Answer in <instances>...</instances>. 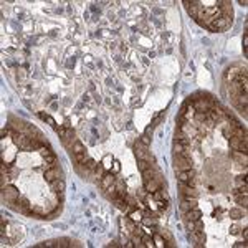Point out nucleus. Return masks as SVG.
I'll return each instance as SVG.
<instances>
[{"label":"nucleus","mask_w":248,"mask_h":248,"mask_svg":"<svg viewBox=\"0 0 248 248\" xmlns=\"http://www.w3.org/2000/svg\"><path fill=\"white\" fill-rule=\"evenodd\" d=\"M12 141H13L15 146H18L22 149V151H32V149H35V147H33L32 137H28L25 134H18V132H15V134H12Z\"/></svg>","instance_id":"obj_1"},{"label":"nucleus","mask_w":248,"mask_h":248,"mask_svg":"<svg viewBox=\"0 0 248 248\" xmlns=\"http://www.w3.org/2000/svg\"><path fill=\"white\" fill-rule=\"evenodd\" d=\"M232 25V18H225V17H218V18H215L213 22H210L209 27L210 30L213 32H222V30H227V28Z\"/></svg>","instance_id":"obj_2"},{"label":"nucleus","mask_w":248,"mask_h":248,"mask_svg":"<svg viewBox=\"0 0 248 248\" xmlns=\"http://www.w3.org/2000/svg\"><path fill=\"white\" fill-rule=\"evenodd\" d=\"M174 167L175 170H189L192 169V159L185 157V155L174 154Z\"/></svg>","instance_id":"obj_3"},{"label":"nucleus","mask_w":248,"mask_h":248,"mask_svg":"<svg viewBox=\"0 0 248 248\" xmlns=\"http://www.w3.org/2000/svg\"><path fill=\"white\" fill-rule=\"evenodd\" d=\"M2 194H3V199L8 202V204H13V202H17L20 199V194L18 190H17L13 185H7L2 189Z\"/></svg>","instance_id":"obj_4"},{"label":"nucleus","mask_w":248,"mask_h":248,"mask_svg":"<svg viewBox=\"0 0 248 248\" xmlns=\"http://www.w3.org/2000/svg\"><path fill=\"white\" fill-rule=\"evenodd\" d=\"M177 175H179V180L182 184H187V185H192L195 184V172L192 169L189 170H177Z\"/></svg>","instance_id":"obj_5"},{"label":"nucleus","mask_w":248,"mask_h":248,"mask_svg":"<svg viewBox=\"0 0 248 248\" xmlns=\"http://www.w3.org/2000/svg\"><path fill=\"white\" fill-rule=\"evenodd\" d=\"M134 149H136V155H137V159H139V160H147V162H151V155L147 154V146H146V144H142L141 141H137Z\"/></svg>","instance_id":"obj_6"},{"label":"nucleus","mask_w":248,"mask_h":248,"mask_svg":"<svg viewBox=\"0 0 248 248\" xmlns=\"http://www.w3.org/2000/svg\"><path fill=\"white\" fill-rule=\"evenodd\" d=\"M160 184H162V179H160V175H155L154 179H151V180L144 182V185H146V190L149 194H154L155 190H159Z\"/></svg>","instance_id":"obj_7"},{"label":"nucleus","mask_w":248,"mask_h":248,"mask_svg":"<svg viewBox=\"0 0 248 248\" xmlns=\"http://www.w3.org/2000/svg\"><path fill=\"white\" fill-rule=\"evenodd\" d=\"M180 194L184 199H197V190H195L192 185H187V184L180 182Z\"/></svg>","instance_id":"obj_8"},{"label":"nucleus","mask_w":248,"mask_h":248,"mask_svg":"<svg viewBox=\"0 0 248 248\" xmlns=\"http://www.w3.org/2000/svg\"><path fill=\"white\" fill-rule=\"evenodd\" d=\"M187 7V12L192 18H197L199 12H200V2H184Z\"/></svg>","instance_id":"obj_9"},{"label":"nucleus","mask_w":248,"mask_h":248,"mask_svg":"<svg viewBox=\"0 0 248 248\" xmlns=\"http://www.w3.org/2000/svg\"><path fill=\"white\" fill-rule=\"evenodd\" d=\"M45 179H47V182H55L58 180V179H61V174L58 170V167H51V169H48L47 172H45Z\"/></svg>","instance_id":"obj_10"},{"label":"nucleus","mask_w":248,"mask_h":248,"mask_svg":"<svg viewBox=\"0 0 248 248\" xmlns=\"http://www.w3.org/2000/svg\"><path fill=\"white\" fill-rule=\"evenodd\" d=\"M200 217H202V212L199 209H192V210L184 212V218H185V222H195V220H199Z\"/></svg>","instance_id":"obj_11"},{"label":"nucleus","mask_w":248,"mask_h":248,"mask_svg":"<svg viewBox=\"0 0 248 248\" xmlns=\"http://www.w3.org/2000/svg\"><path fill=\"white\" fill-rule=\"evenodd\" d=\"M240 71L241 70H238V68L236 66H233V68H228L227 71H225V79H227V81H235L236 78H238V74H240Z\"/></svg>","instance_id":"obj_12"},{"label":"nucleus","mask_w":248,"mask_h":248,"mask_svg":"<svg viewBox=\"0 0 248 248\" xmlns=\"http://www.w3.org/2000/svg\"><path fill=\"white\" fill-rule=\"evenodd\" d=\"M192 209H197V200L195 199H184V202L180 204V210L187 212V210H192Z\"/></svg>","instance_id":"obj_13"},{"label":"nucleus","mask_w":248,"mask_h":248,"mask_svg":"<svg viewBox=\"0 0 248 248\" xmlns=\"http://www.w3.org/2000/svg\"><path fill=\"white\" fill-rule=\"evenodd\" d=\"M114 180H116V177H114V174H104L101 177V187L103 189H108V187H111L113 184H114Z\"/></svg>","instance_id":"obj_14"},{"label":"nucleus","mask_w":248,"mask_h":248,"mask_svg":"<svg viewBox=\"0 0 248 248\" xmlns=\"http://www.w3.org/2000/svg\"><path fill=\"white\" fill-rule=\"evenodd\" d=\"M65 182H63V179H58V180H55V182H51V190L53 192H56V194H63L65 192Z\"/></svg>","instance_id":"obj_15"},{"label":"nucleus","mask_w":248,"mask_h":248,"mask_svg":"<svg viewBox=\"0 0 248 248\" xmlns=\"http://www.w3.org/2000/svg\"><path fill=\"white\" fill-rule=\"evenodd\" d=\"M174 154H179V155H185V157H189V154L185 152V147H184V144L174 141Z\"/></svg>","instance_id":"obj_16"},{"label":"nucleus","mask_w":248,"mask_h":248,"mask_svg":"<svg viewBox=\"0 0 248 248\" xmlns=\"http://www.w3.org/2000/svg\"><path fill=\"white\" fill-rule=\"evenodd\" d=\"M154 177H155V172L152 170V167H149L147 170H144V172H142V179H144V182L151 180V179H154Z\"/></svg>","instance_id":"obj_17"},{"label":"nucleus","mask_w":248,"mask_h":248,"mask_svg":"<svg viewBox=\"0 0 248 248\" xmlns=\"http://www.w3.org/2000/svg\"><path fill=\"white\" fill-rule=\"evenodd\" d=\"M195 108H197L199 111H210V109H209V101H204V99H200V101L195 103Z\"/></svg>","instance_id":"obj_18"},{"label":"nucleus","mask_w":248,"mask_h":248,"mask_svg":"<svg viewBox=\"0 0 248 248\" xmlns=\"http://www.w3.org/2000/svg\"><path fill=\"white\" fill-rule=\"evenodd\" d=\"M114 204H116V207H118V209H121V210H129V205L126 204L123 199H119V197L114 199Z\"/></svg>","instance_id":"obj_19"},{"label":"nucleus","mask_w":248,"mask_h":248,"mask_svg":"<svg viewBox=\"0 0 248 248\" xmlns=\"http://www.w3.org/2000/svg\"><path fill=\"white\" fill-rule=\"evenodd\" d=\"M84 167L88 170H96V167H98V164H96V160L94 159H86V162H84Z\"/></svg>","instance_id":"obj_20"},{"label":"nucleus","mask_w":248,"mask_h":248,"mask_svg":"<svg viewBox=\"0 0 248 248\" xmlns=\"http://www.w3.org/2000/svg\"><path fill=\"white\" fill-rule=\"evenodd\" d=\"M81 152H86V149L81 142H74L73 144V154H81Z\"/></svg>","instance_id":"obj_21"},{"label":"nucleus","mask_w":248,"mask_h":248,"mask_svg":"<svg viewBox=\"0 0 248 248\" xmlns=\"http://www.w3.org/2000/svg\"><path fill=\"white\" fill-rule=\"evenodd\" d=\"M129 218L132 222H139L141 218H142V213L139 212V210H131V213H129Z\"/></svg>","instance_id":"obj_22"},{"label":"nucleus","mask_w":248,"mask_h":248,"mask_svg":"<svg viewBox=\"0 0 248 248\" xmlns=\"http://www.w3.org/2000/svg\"><path fill=\"white\" fill-rule=\"evenodd\" d=\"M152 195H154V199L157 200V202H160V200H162V199H165V200L169 199V197H167V194L164 192V190H155V192H154Z\"/></svg>","instance_id":"obj_23"},{"label":"nucleus","mask_w":248,"mask_h":248,"mask_svg":"<svg viewBox=\"0 0 248 248\" xmlns=\"http://www.w3.org/2000/svg\"><path fill=\"white\" fill-rule=\"evenodd\" d=\"M40 118H42L43 121H48V124L51 126V128H55V129H56V123H55V119L51 118V116H48V114H43V113H40Z\"/></svg>","instance_id":"obj_24"},{"label":"nucleus","mask_w":248,"mask_h":248,"mask_svg":"<svg viewBox=\"0 0 248 248\" xmlns=\"http://www.w3.org/2000/svg\"><path fill=\"white\" fill-rule=\"evenodd\" d=\"M106 190H108V197H111V199H118V189H116V185H114V184H113L111 187H108Z\"/></svg>","instance_id":"obj_25"},{"label":"nucleus","mask_w":248,"mask_h":248,"mask_svg":"<svg viewBox=\"0 0 248 248\" xmlns=\"http://www.w3.org/2000/svg\"><path fill=\"white\" fill-rule=\"evenodd\" d=\"M86 159H88V155L86 152H81V154H74V160H76V164H84Z\"/></svg>","instance_id":"obj_26"},{"label":"nucleus","mask_w":248,"mask_h":248,"mask_svg":"<svg viewBox=\"0 0 248 248\" xmlns=\"http://www.w3.org/2000/svg\"><path fill=\"white\" fill-rule=\"evenodd\" d=\"M154 245H155V246H159V248H164V246H165V240H164L160 235H155V238H154Z\"/></svg>","instance_id":"obj_27"},{"label":"nucleus","mask_w":248,"mask_h":248,"mask_svg":"<svg viewBox=\"0 0 248 248\" xmlns=\"http://www.w3.org/2000/svg\"><path fill=\"white\" fill-rule=\"evenodd\" d=\"M241 215H243V213H241V210H238V209H232V210H230V217H232L233 220L241 218Z\"/></svg>","instance_id":"obj_28"},{"label":"nucleus","mask_w":248,"mask_h":248,"mask_svg":"<svg viewBox=\"0 0 248 248\" xmlns=\"http://www.w3.org/2000/svg\"><path fill=\"white\" fill-rule=\"evenodd\" d=\"M137 167H139L141 172H144V170H147L149 167H151V162H147V160H139V162H137Z\"/></svg>","instance_id":"obj_29"},{"label":"nucleus","mask_w":248,"mask_h":248,"mask_svg":"<svg viewBox=\"0 0 248 248\" xmlns=\"http://www.w3.org/2000/svg\"><path fill=\"white\" fill-rule=\"evenodd\" d=\"M111 162H113V157L111 155H106L104 159H103V167H104V169H109V167H111Z\"/></svg>","instance_id":"obj_30"},{"label":"nucleus","mask_w":248,"mask_h":248,"mask_svg":"<svg viewBox=\"0 0 248 248\" xmlns=\"http://www.w3.org/2000/svg\"><path fill=\"white\" fill-rule=\"evenodd\" d=\"M141 240H142V243H144V246H149V248H152V246H155V245H154V241H152L151 238H149V236H146V235H144V236H142Z\"/></svg>","instance_id":"obj_31"},{"label":"nucleus","mask_w":248,"mask_h":248,"mask_svg":"<svg viewBox=\"0 0 248 248\" xmlns=\"http://www.w3.org/2000/svg\"><path fill=\"white\" fill-rule=\"evenodd\" d=\"M194 232H204V223H202V220L199 218V220H195V230Z\"/></svg>","instance_id":"obj_32"},{"label":"nucleus","mask_w":248,"mask_h":248,"mask_svg":"<svg viewBox=\"0 0 248 248\" xmlns=\"http://www.w3.org/2000/svg\"><path fill=\"white\" fill-rule=\"evenodd\" d=\"M40 154H42L43 157H50V155H53V152H51L50 149H45V147H40Z\"/></svg>","instance_id":"obj_33"},{"label":"nucleus","mask_w":248,"mask_h":248,"mask_svg":"<svg viewBox=\"0 0 248 248\" xmlns=\"http://www.w3.org/2000/svg\"><path fill=\"white\" fill-rule=\"evenodd\" d=\"M236 202H238L240 205L246 207V195H245V194H243V195H238V197H236Z\"/></svg>","instance_id":"obj_34"},{"label":"nucleus","mask_w":248,"mask_h":248,"mask_svg":"<svg viewBox=\"0 0 248 248\" xmlns=\"http://www.w3.org/2000/svg\"><path fill=\"white\" fill-rule=\"evenodd\" d=\"M246 48H248V33L245 32V35H243V53L246 55Z\"/></svg>","instance_id":"obj_35"},{"label":"nucleus","mask_w":248,"mask_h":248,"mask_svg":"<svg viewBox=\"0 0 248 248\" xmlns=\"http://www.w3.org/2000/svg\"><path fill=\"white\" fill-rule=\"evenodd\" d=\"M103 170H104V167H103V164H99V165L96 167V170H94V172H96V175L99 177V179H101V174H103Z\"/></svg>","instance_id":"obj_36"},{"label":"nucleus","mask_w":248,"mask_h":248,"mask_svg":"<svg viewBox=\"0 0 248 248\" xmlns=\"http://www.w3.org/2000/svg\"><path fill=\"white\" fill-rule=\"evenodd\" d=\"M119 169H121L119 162H118V160H113V172L116 174V172H119Z\"/></svg>","instance_id":"obj_37"},{"label":"nucleus","mask_w":248,"mask_h":248,"mask_svg":"<svg viewBox=\"0 0 248 248\" xmlns=\"http://www.w3.org/2000/svg\"><path fill=\"white\" fill-rule=\"evenodd\" d=\"M235 180H236V184H240V185H245V177L243 175H238Z\"/></svg>","instance_id":"obj_38"},{"label":"nucleus","mask_w":248,"mask_h":248,"mask_svg":"<svg viewBox=\"0 0 248 248\" xmlns=\"http://www.w3.org/2000/svg\"><path fill=\"white\" fill-rule=\"evenodd\" d=\"M58 213H60V210H53L51 213H48V215H47V218H55L56 215H58Z\"/></svg>","instance_id":"obj_39"},{"label":"nucleus","mask_w":248,"mask_h":248,"mask_svg":"<svg viewBox=\"0 0 248 248\" xmlns=\"http://www.w3.org/2000/svg\"><path fill=\"white\" fill-rule=\"evenodd\" d=\"M187 228L190 230V232H194L195 230V222H187Z\"/></svg>","instance_id":"obj_40"},{"label":"nucleus","mask_w":248,"mask_h":248,"mask_svg":"<svg viewBox=\"0 0 248 248\" xmlns=\"http://www.w3.org/2000/svg\"><path fill=\"white\" fill-rule=\"evenodd\" d=\"M165 209H167V202L160 200V202H159V210H165Z\"/></svg>","instance_id":"obj_41"},{"label":"nucleus","mask_w":248,"mask_h":248,"mask_svg":"<svg viewBox=\"0 0 248 248\" xmlns=\"http://www.w3.org/2000/svg\"><path fill=\"white\" fill-rule=\"evenodd\" d=\"M141 142H142V144H146V146H147V144H149V136H146V134H144V136H142V139H141Z\"/></svg>","instance_id":"obj_42"},{"label":"nucleus","mask_w":248,"mask_h":248,"mask_svg":"<svg viewBox=\"0 0 248 248\" xmlns=\"http://www.w3.org/2000/svg\"><path fill=\"white\" fill-rule=\"evenodd\" d=\"M197 119L199 121H204L205 119V114H197Z\"/></svg>","instance_id":"obj_43"}]
</instances>
